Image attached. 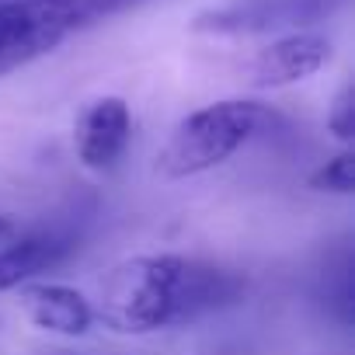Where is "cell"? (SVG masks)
I'll return each instance as SVG.
<instances>
[{"label":"cell","instance_id":"cell-1","mask_svg":"<svg viewBox=\"0 0 355 355\" xmlns=\"http://www.w3.org/2000/svg\"><path fill=\"white\" fill-rule=\"evenodd\" d=\"M244 296V279L189 254H136L119 261L98 289L94 317L115 334H157L220 313Z\"/></svg>","mask_w":355,"mask_h":355},{"label":"cell","instance_id":"cell-2","mask_svg":"<svg viewBox=\"0 0 355 355\" xmlns=\"http://www.w3.org/2000/svg\"><path fill=\"white\" fill-rule=\"evenodd\" d=\"M279 122L282 119L275 108L261 101H248V98H227V101L202 105L171 129L167 143L157 153V171L171 178V182L206 174L227 164L234 153H241L258 136L272 132Z\"/></svg>","mask_w":355,"mask_h":355},{"label":"cell","instance_id":"cell-3","mask_svg":"<svg viewBox=\"0 0 355 355\" xmlns=\"http://www.w3.org/2000/svg\"><path fill=\"white\" fill-rule=\"evenodd\" d=\"M345 0H241L227 8L202 11L192 28L206 35H265V32H303V25H313L338 11Z\"/></svg>","mask_w":355,"mask_h":355},{"label":"cell","instance_id":"cell-4","mask_svg":"<svg viewBox=\"0 0 355 355\" xmlns=\"http://www.w3.org/2000/svg\"><path fill=\"white\" fill-rule=\"evenodd\" d=\"M132 143V108L119 94L94 98L73 122V150L87 171H112Z\"/></svg>","mask_w":355,"mask_h":355},{"label":"cell","instance_id":"cell-5","mask_svg":"<svg viewBox=\"0 0 355 355\" xmlns=\"http://www.w3.org/2000/svg\"><path fill=\"white\" fill-rule=\"evenodd\" d=\"M331 39L320 32H289L275 42H268L265 49H258V56L248 67V77L254 87H289L300 84L313 73H320L331 63Z\"/></svg>","mask_w":355,"mask_h":355},{"label":"cell","instance_id":"cell-6","mask_svg":"<svg viewBox=\"0 0 355 355\" xmlns=\"http://www.w3.org/2000/svg\"><path fill=\"white\" fill-rule=\"evenodd\" d=\"M18 306L25 313V320L35 331L56 334V338H84L94 327V303L63 282H25L18 289Z\"/></svg>","mask_w":355,"mask_h":355},{"label":"cell","instance_id":"cell-7","mask_svg":"<svg viewBox=\"0 0 355 355\" xmlns=\"http://www.w3.org/2000/svg\"><path fill=\"white\" fill-rule=\"evenodd\" d=\"M63 35L46 21L39 0H4L0 4V73H11L46 53H53Z\"/></svg>","mask_w":355,"mask_h":355},{"label":"cell","instance_id":"cell-8","mask_svg":"<svg viewBox=\"0 0 355 355\" xmlns=\"http://www.w3.org/2000/svg\"><path fill=\"white\" fill-rule=\"evenodd\" d=\"M73 241L63 234H21L0 244V293L21 289L39 275L60 268L73 254Z\"/></svg>","mask_w":355,"mask_h":355},{"label":"cell","instance_id":"cell-9","mask_svg":"<svg viewBox=\"0 0 355 355\" xmlns=\"http://www.w3.org/2000/svg\"><path fill=\"white\" fill-rule=\"evenodd\" d=\"M306 185L313 192H331V196H352L355 192V153L341 150L334 157H327L317 171H310Z\"/></svg>","mask_w":355,"mask_h":355},{"label":"cell","instance_id":"cell-10","mask_svg":"<svg viewBox=\"0 0 355 355\" xmlns=\"http://www.w3.org/2000/svg\"><path fill=\"white\" fill-rule=\"evenodd\" d=\"M327 132L341 143H352L355 139V87L345 84L334 101H331V112H327Z\"/></svg>","mask_w":355,"mask_h":355},{"label":"cell","instance_id":"cell-11","mask_svg":"<svg viewBox=\"0 0 355 355\" xmlns=\"http://www.w3.org/2000/svg\"><path fill=\"white\" fill-rule=\"evenodd\" d=\"M11 237H18V223L8 213H0V244H8Z\"/></svg>","mask_w":355,"mask_h":355}]
</instances>
